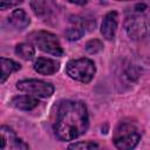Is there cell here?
I'll return each mask as SVG.
<instances>
[{
    "mask_svg": "<svg viewBox=\"0 0 150 150\" xmlns=\"http://www.w3.org/2000/svg\"><path fill=\"white\" fill-rule=\"evenodd\" d=\"M88 125V110L83 102L67 100L60 103L54 124V131L59 139H75L87 131Z\"/></svg>",
    "mask_w": 150,
    "mask_h": 150,
    "instance_id": "1",
    "label": "cell"
},
{
    "mask_svg": "<svg viewBox=\"0 0 150 150\" xmlns=\"http://www.w3.org/2000/svg\"><path fill=\"white\" fill-rule=\"evenodd\" d=\"M124 28L127 34L134 39H144L150 35V6L135 4L125 11Z\"/></svg>",
    "mask_w": 150,
    "mask_h": 150,
    "instance_id": "2",
    "label": "cell"
},
{
    "mask_svg": "<svg viewBox=\"0 0 150 150\" xmlns=\"http://www.w3.org/2000/svg\"><path fill=\"white\" fill-rule=\"evenodd\" d=\"M141 135L137 128L129 122L121 123L114 131L112 141L118 150H132L139 142Z\"/></svg>",
    "mask_w": 150,
    "mask_h": 150,
    "instance_id": "3",
    "label": "cell"
},
{
    "mask_svg": "<svg viewBox=\"0 0 150 150\" xmlns=\"http://www.w3.org/2000/svg\"><path fill=\"white\" fill-rule=\"evenodd\" d=\"M66 73L70 79L75 81L82 83H89L96 73V67L90 59L82 57V59L70 60L66 64Z\"/></svg>",
    "mask_w": 150,
    "mask_h": 150,
    "instance_id": "4",
    "label": "cell"
},
{
    "mask_svg": "<svg viewBox=\"0 0 150 150\" xmlns=\"http://www.w3.org/2000/svg\"><path fill=\"white\" fill-rule=\"evenodd\" d=\"M30 40L43 53H47L54 56H61L63 54L61 43L57 36L54 35L53 33H49L46 30L34 32L33 34H30Z\"/></svg>",
    "mask_w": 150,
    "mask_h": 150,
    "instance_id": "5",
    "label": "cell"
},
{
    "mask_svg": "<svg viewBox=\"0 0 150 150\" xmlns=\"http://www.w3.org/2000/svg\"><path fill=\"white\" fill-rule=\"evenodd\" d=\"M16 88L20 91L35 97H50L54 93V86L52 83L35 79L21 80L16 83Z\"/></svg>",
    "mask_w": 150,
    "mask_h": 150,
    "instance_id": "6",
    "label": "cell"
},
{
    "mask_svg": "<svg viewBox=\"0 0 150 150\" xmlns=\"http://www.w3.org/2000/svg\"><path fill=\"white\" fill-rule=\"evenodd\" d=\"M1 134V150H28V145L16 134L6 125H2L0 129Z\"/></svg>",
    "mask_w": 150,
    "mask_h": 150,
    "instance_id": "7",
    "label": "cell"
},
{
    "mask_svg": "<svg viewBox=\"0 0 150 150\" xmlns=\"http://www.w3.org/2000/svg\"><path fill=\"white\" fill-rule=\"evenodd\" d=\"M117 23H118L117 12L112 11L105 14V16L103 18L102 25H101V33L104 39L112 40L115 38V34L117 30Z\"/></svg>",
    "mask_w": 150,
    "mask_h": 150,
    "instance_id": "8",
    "label": "cell"
},
{
    "mask_svg": "<svg viewBox=\"0 0 150 150\" xmlns=\"http://www.w3.org/2000/svg\"><path fill=\"white\" fill-rule=\"evenodd\" d=\"M33 67H34V70L38 71L39 74H42V75H53V74H55L59 70L60 63L56 62L53 59L39 57V59L35 60Z\"/></svg>",
    "mask_w": 150,
    "mask_h": 150,
    "instance_id": "9",
    "label": "cell"
},
{
    "mask_svg": "<svg viewBox=\"0 0 150 150\" xmlns=\"http://www.w3.org/2000/svg\"><path fill=\"white\" fill-rule=\"evenodd\" d=\"M11 103L16 109H20L23 111H29L39 105V100L32 95H18L12 98Z\"/></svg>",
    "mask_w": 150,
    "mask_h": 150,
    "instance_id": "10",
    "label": "cell"
},
{
    "mask_svg": "<svg viewBox=\"0 0 150 150\" xmlns=\"http://www.w3.org/2000/svg\"><path fill=\"white\" fill-rule=\"evenodd\" d=\"M8 22L15 29L21 30V29H25L29 25L30 19H29L28 14L22 8H19V9H14L12 12V14L8 16Z\"/></svg>",
    "mask_w": 150,
    "mask_h": 150,
    "instance_id": "11",
    "label": "cell"
},
{
    "mask_svg": "<svg viewBox=\"0 0 150 150\" xmlns=\"http://www.w3.org/2000/svg\"><path fill=\"white\" fill-rule=\"evenodd\" d=\"M71 22L74 23V26L69 27L67 30H66V36L68 40L70 41H75V40H79L83 36L84 34V25L81 20H79V18H75V19H71Z\"/></svg>",
    "mask_w": 150,
    "mask_h": 150,
    "instance_id": "12",
    "label": "cell"
},
{
    "mask_svg": "<svg viewBox=\"0 0 150 150\" xmlns=\"http://www.w3.org/2000/svg\"><path fill=\"white\" fill-rule=\"evenodd\" d=\"M1 62V79H0V82L4 83L6 81V79L14 71L19 70L20 69V64L11 59H6V57H1L0 60Z\"/></svg>",
    "mask_w": 150,
    "mask_h": 150,
    "instance_id": "13",
    "label": "cell"
},
{
    "mask_svg": "<svg viewBox=\"0 0 150 150\" xmlns=\"http://www.w3.org/2000/svg\"><path fill=\"white\" fill-rule=\"evenodd\" d=\"M15 54L22 60H32L35 55V49L30 43H19L15 47Z\"/></svg>",
    "mask_w": 150,
    "mask_h": 150,
    "instance_id": "14",
    "label": "cell"
},
{
    "mask_svg": "<svg viewBox=\"0 0 150 150\" xmlns=\"http://www.w3.org/2000/svg\"><path fill=\"white\" fill-rule=\"evenodd\" d=\"M68 150H105V149L96 142L81 141V142H75V143L69 144Z\"/></svg>",
    "mask_w": 150,
    "mask_h": 150,
    "instance_id": "15",
    "label": "cell"
},
{
    "mask_svg": "<svg viewBox=\"0 0 150 150\" xmlns=\"http://www.w3.org/2000/svg\"><path fill=\"white\" fill-rule=\"evenodd\" d=\"M103 48V43L97 40V39H93V40H89L87 43H86V50L87 53L89 54H97L98 52H101Z\"/></svg>",
    "mask_w": 150,
    "mask_h": 150,
    "instance_id": "16",
    "label": "cell"
},
{
    "mask_svg": "<svg viewBox=\"0 0 150 150\" xmlns=\"http://www.w3.org/2000/svg\"><path fill=\"white\" fill-rule=\"evenodd\" d=\"M30 6L36 15H43L48 12V2L46 1H33L30 2Z\"/></svg>",
    "mask_w": 150,
    "mask_h": 150,
    "instance_id": "17",
    "label": "cell"
},
{
    "mask_svg": "<svg viewBox=\"0 0 150 150\" xmlns=\"http://www.w3.org/2000/svg\"><path fill=\"white\" fill-rule=\"evenodd\" d=\"M15 5H18V2H0V8L6 9V8H11Z\"/></svg>",
    "mask_w": 150,
    "mask_h": 150,
    "instance_id": "18",
    "label": "cell"
},
{
    "mask_svg": "<svg viewBox=\"0 0 150 150\" xmlns=\"http://www.w3.org/2000/svg\"><path fill=\"white\" fill-rule=\"evenodd\" d=\"M70 4H75V5H86L87 1H73V0H69Z\"/></svg>",
    "mask_w": 150,
    "mask_h": 150,
    "instance_id": "19",
    "label": "cell"
}]
</instances>
